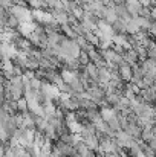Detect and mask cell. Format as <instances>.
I'll list each match as a JSON object with an SVG mask.
<instances>
[{"label":"cell","mask_w":156,"mask_h":157,"mask_svg":"<svg viewBox=\"0 0 156 157\" xmlns=\"http://www.w3.org/2000/svg\"><path fill=\"white\" fill-rule=\"evenodd\" d=\"M139 95L142 96V99L146 101V104L156 107V84L147 87V89H144V90H141Z\"/></svg>","instance_id":"6da1fadb"},{"label":"cell","mask_w":156,"mask_h":157,"mask_svg":"<svg viewBox=\"0 0 156 157\" xmlns=\"http://www.w3.org/2000/svg\"><path fill=\"white\" fill-rule=\"evenodd\" d=\"M119 75H121L122 81L132 82V79H133V66H130L129 63H122L119 66Z\"/></svg>","instance_id":"7a4b0ae2"},{"label":"cell","mask_w":156,"mask_h":157,"mask_svg":"<svg viewBox=\"0 0 156 157\" xmlns=\"http://www.w3.org/2000/svg\"><path fill=\"white\" fill-rule=\"evenodd\" d=\"M126 6H127V9H129L132 17H139V14H141V11L144 8V5L139 0H127Z\"/></svg>","instance_id":"3957f363"},{"label":"cell","mask_w":156,"mask_h":157,"mask_svg":"<svg viewBox=\"0 0 156 157\" xmlns=\"http://www.w3.org/2000/svg\"><path fill=\"white\" fill-rule=\"evenodd\" d=\"M103 20L106 21V23H109V25H115V23L119 20V17H118V14H116V11H115V6H109V8H106Z\"/></svg>","instance_id":"277c9868"},{"label":"cell","mask_w":156,"mask_h":157,"mask_svg":"<svg viewBox=\"0 0 156 157\" xmlns=\"http://www.w3.org/2000/svg\"><path fill=\"white\" fill-rule=\"evenodd\" d=\"M115 6V11H116V14H118V17H119V20H124L126 23L127 21H130L133 17L130 15V12H129V9H127V6H126V3H122V5H113Z\"/></svg>","instance_id":"5b68a950"},{"label":"cell","mask_w":156,"mask_h":157,"mask_svg":"<svg viewBox=\"0 0 156 157\" xmlns=\"http://www.w3.org/2000/svg\"><path fill=\"white\" fill-rule=\"evenodd\" d=\"M75 150H77V157H89L90 156V153H92V150L87 147V144H86L83 139L77 142Z\"/></svg>","instance_id":"8992f818"},{"label":"cell","mask_w":156,"mask_h":157,"mask_svg":"<svg viewBox=\"0 0 156 157\" xmlns=\"http://www.w3.org/2000/svg\"><path fill=\"white\" fill-rule=\"evenodd\" d=\"M124 61L135 67V66L139 64V55H138V52H136L135 49H129V51L126 52V55H124Z\"/></svg>","instance_id":"52a82bcc"},{"label":"cell","mask_w":156,"mask_h":157,"mask_svg":"<svg viewBox=\"0 0 156 157\" xmlns=\"http://www.w3.org/2000/svg\"><path fill=\"white\" fill-rule=\"evenodd\" d=\"M127 34L129 35H139L141 34V26L135 17L130 21H127Z\"/></svg>","instance_id":"ba28073f"},{"label":"cell","mask_w":156,"mask_h":157,"mask_svg":"<svg viewBox=\"0 0 156 157\" xmlns=\"http://www.w3.org/2000/svg\"><path fill=\"white\" fill-rule=\"evenodd\" d=\"M86 111H87V121L92 122V124H97L98 121L103 119V116H101V108H100V107L90 108V110H86Z\"/></svg>","instance_id":"9c48e42d"},{"label":"cell","mask_w":156,"mask_h":157,"mask_svg":"<svg viewBox=\"0 0 156 157\" xmlns=\"http://www.w3.org/2000/svg\"><path fill=\"white\" fill-rule=\"evenodd\" d=\"M112 28H113L115 35H124V34H127V23L124 20H118L115 25H112Z\"/></svg>","instance_id":"30bf717a"},{"label":"cell","mask_w":156,"mask_h":157,"mask_svg":"<svg viewBox=\"0 0 156 157\" xmlns=\"http://www.w3.org/2000/svg\"><path fill=\"white\" fill-rule=\"evenodd\" d=\"M61 34H63L64 37L70 38V40H77V38H78L77 32L74 31V28H72L70 25H63V26H61Z\"/></svg>","instance_id":"8fae6325"},{"label":"cell","mask_w":156,"mask_h":157,"mask_svg":"<svg viewBox=\"0 0 156 157\" xmlns=\"http://www.w3.org/2000/svg\"><path fill=\"white\" fill-rule=\"evenodd\" d=\"M118 114V111L115 110V108H112V107H104L101 108V116H103V119L106 122H109L112 117H115Z\"/></svg>","instance_id":"7c38bea8"},{"label":"cell","mask_w":156,"mask_h":157,"mask_svg":"<svg viewBox=\"0 0 156 157\" xmlns=\"http://www.w3.org/2000/svg\"><path fill=\"white\" fill-rule=\"evenodd\" d=\"M107 124H109V127H110V130H112L113 133H118V131L122 130V127H121V121H119V116H118V114H116L115 117H112Z\"/></svg>","instance_id":"4fadbf2b"},{"label":"cell","mask_w":156,"mask_h":157,"mask_svg":"<svg viewBox=\"0 0 156 157\" xmlns=\"http://www.w3.org/2000/svg\"><path fill=\"white\" fill-rule=\"evenodd\" d=\"M86 40L89 41V44H94V46H100V37L95 34V32H92V31H87V34H86Z\"/></svg>","instance_id":"5bb4252c"},{"label":"cell","mask_w":156,"mask_h":157,"mask_svg":"<svg viewBox=\"0 0 156 157\" xmlns=\"http://www.w3.org/2000/svg\"><path fill=\"white\" fill-rule=\"evenodd\" d=\"M17 107H18V113L25 114L26 111H29V105H28V99L26 98H22L17 101Z\"/></svg>","instance_id":"9a60e30c"},{"label":"cell","mask_w":156,"mask_h":157,"mask_svg":"<svg viewBox=\"0 0 156 157\" xmlns=\"http://www.w3.org/2000/svg\"><path fill=\"white\" fill-rule=\"evenodd\" d=\"M78 61H80V64H81L83 67H86L87 64H90V56H89V53L86 52V51H81L80 56H78Z\"/></svg>","instance_id":"2e32d148"},{"label":"cell","mask_w":156,"mask_h":157,"mask_svg":"<svg viewBox=\"0 0 156 157\" xmlns=\"http://www.w3.org/2000/svg\"><path fill=\"white\" fill-rule=\"evenodd\" d=\"M152 9V12H150V20L153 21V23H156V8H150Z\"/></svg>","instance_id":"e0dca14e"},{"label":"cell","mask_w":156,"mask_h":157,"mask_svg":"<svg viewBox=\"0 0 156 157\" xmlns=\"http://www.w3.org/2000/svg\"><path fill=\"white\" fill-rule=\"evenodd\" d=\"M150 35L156 40V23H152V28H150Z\"/></svg>","instance_id":"ac0fdd59"},{"label":"cell","mask_w":156,"mask_h":157,"mask_svg":"<svg viewBox=\"0 0 156 157\" xmlns=\"http://www.w3.org/2000/svg\"><path fill=\"white\" fill-rule=\"evenodd\" d=\"M122 3H127V0H113V5H122Z\"/></svg>","instance_id":"d6986e66"},{"label":"cell","mask_w":156,"mask_h":157,"mask_svg":"<svg viewBox=\"0 0 156 157\" xmlns=\"http://www.w3.org/2000/svg\"><path fill=\"white\" fill-rule=\"evenodd\" d=\"M149 145H150V147H152V148H153V150L156 151V137L153 139V140H152V142H150V144H149Z\"/></svg>","instance_id":"ffe728a7"},{"label":"cell","mask_w":156,"mask_h":157,"mask_svg":"<svg viewBox=\"0 0 156 157\" xmlns=\"http://www.w3.org/2000/svg\"><path fill=\"white\" fill-rule=\"evenodd\" d=\"M97 157H104V153H101V151H98V154H97Z\"/></svg>","instance_id":"44dd1931"},{"label":"cell","mask_w":156,"mask_h":157,"mask_svg":"<svg viewBox=\"0 0 156 157\" xmlns=\"http://www.w3.org/2000/svg\"><path fill=\"white\" fill-rule=\"evenodd\" d=\"M94 2H101V0H94Z\"/></svg>","instance_id":"7402d4cb"}]
</instances>
